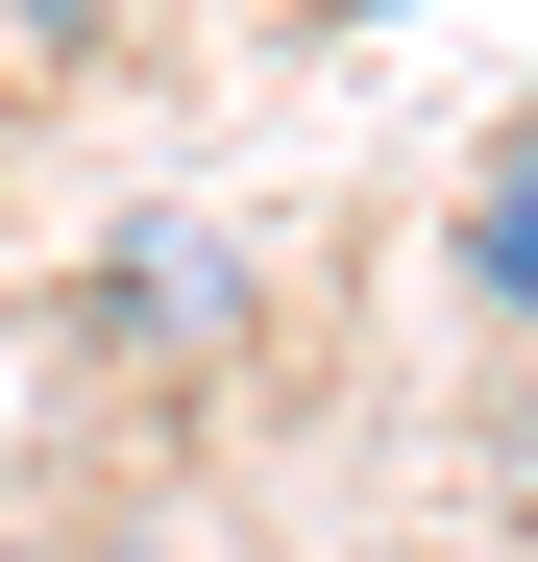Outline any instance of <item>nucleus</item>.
Segmentation results:
<instances>
[{
  "mask_svg": "<svg viewBox=\"0 0 538 562\" xmlns=\"http://www.w3.org/2000/svg\"><path fill=\"white\" fill-rule=\"evenodd\" d=\"M466 294L538 342V147H490V196H466Z\"/></svg>",
  "mask_w": 538,
  "mask_h": 562,
  "instance_id": "f257e3e1",
  "label": "nucleus"
},
{
  "mask_svg": "<svg viewBox=\"0 0 538 562\" xmlns=\"http://www.w3.org/2000/svg\"><path fill=\"white\" fill-rule=\"evenodd\" d=\"M25 25H49V49H74V25H123V0H25Z\"/></svg>",
  "mask_w": 538,
  "mask_h": 562,
  "instance_id": "f03ea898",
  "label": "nucleus"
}]
</instances>
